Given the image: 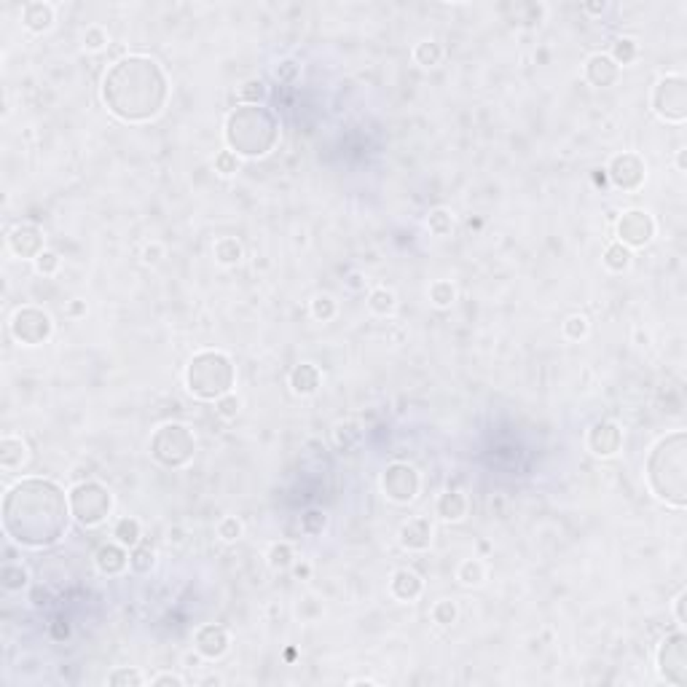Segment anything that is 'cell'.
I'll return each mask as SVG.
<instances>
[{
  "label": "cell",
  "instance_id": "cell-3",
  "mask_svg": "<svg viewBox=\"0 0 687 687\" xmlns=\"http://www.w3.org/2000/svg\"><path fill=\"white\" fill-rule=\"evenodd\" d=\"M647 481L653 494L674 505L685 508L687 502V435L677 430L655 443L647 459Z\"/></svg>",
  "mask_w": 687,
  "mask_h": 687
},
{
  "label": "cell",
  "instance_id": "cell-21",
  "mask_svg": "<svg viewBox=\"0 0 687 687\" xmlns=\"http://www.w3.org/2000/svg\"><path fill=\"white\" fill-rule=\"evenodd\" d=\"M392 593L400 601H414L421 593V577L411 569H400L392 577Z\"/></svg>",
  "mask_w": 687,
  "mask_h": 687
},
{
  "label": "cell",
  "instance_id": "cell-14",
  "mask_svg": "<svg viewBox=\"0 0 687 687\" xmlns=\"http://www.w3.org/2000/svg\"><path fill=\"white\" fill-rule=\"evenodd\" d=\"M8 245L11 250L19 255V258H38L43 252V231L38 226H30V223H22L11 231L8 237Z\"/></svg>",
  "mask_w": 687,
  "mask_h": 687
},
{
  "label": "cell",
  "instance_id": "cell-23",
  "mask_svg": "<svg viewBox=\"0 0 687 687\" xmlns=\"http://www.w3.org/2000/svg\"><path fill=\"white\" fill-rule=\"evenodd\" d=\"M467 513V499L462 491H446L438 499V515L443 521H459Z\"/></svg>",
  "mask_w": 687,
  "mask_h": 687
},
{
  "label": "cell",
  "instance_id": "cell-42",
  "mask_svg": "<svg viewBox=\"0 0 687 687\" xmlns=\"http://www.w3.org/2000/svg\"><path fill=\"white\" fill-rule=\"evenodd\" d=\"M315 317H319V319H330L333 317V312H336V306H333V301L328 298V295H319V298H315Z\"/></svg>",
  "mask_w": 687,
  "mask_h": 687
},
{
  "label": "cell",
  "instance_id": "cell-8",
  "mask_svg": "<svg viewBox=\"0 0 687 687\" xmlns=\"http://www.w3.org/2000/svg\"><path fill=\"white\" fill-rule=\"evenodd\" d=\"M653 108L666 121H685L687 116V81L682 75H666L653 92Z\"/></svg>",
  "mask_w": 687,
  "mask_h": 687
},
{
  "label": "cell",
  "instance_id": "cell-13",
  "mask_svg": "<svg viewBox=\"0 0 687 687\" xmlns=\"http://www.w3.org/2000/svg\"><path fill=\"white\" fill-rule=\"evenodd\" d=\"M644 161L639 159L637 153H620L615 156L613 164H610V177L617 188L623 191H637L639 186L644 183Z\"/></svg>",
  "mask_w": 687,
  "mask_h": 687
},
{
  "label": "cell",
  "instance_id": "cell-36",
  "mask_svg": "<svg viewBox=\"0 0 687 687\" xmlns=\"http://www.w3.org/2000/svg\"><path fill=\"white\" fill-rule=\"evenodd\" d=\"M430 298H432L438 306H448V303L454 301V288H451V282H435V285L430 288Z\"/></svg>",
  "mask_w": 687,
  "mask_h": 687
},
{
  "label": "cell",
  "instance_id": "cell-47",
  "mask_svg": "<svg viewBox=\"0 0 687 687\" xmlns=\"http://www.w3.org/2000/svg\"><path fill=\"white\" fill-rule=\"evenodd\" d=\"M218 406H221V414L223 417H237V411H239V400L237 397H231V392L221 397L218 400Z\"/></svg>",
  "mask_w": 687,
  "mask_h": 687
},
{
  "label": "cell",
  "instance_id": "cell-49",
  "mask_svg": "<svg viewBox=\"0 0 687 687\" xmlns=\"http://www.w3.org/2000/svg\"><path fill=\"white\" fill-rule=\"evenodd\" d=\"M685 596H687L685 590L677 596V620H679V623H685Z\"/></svg>",
  "mask_w": 687,
  "mask_h": 687
},
{
  "label": "cell",
  "instance_id": "cell-2",
  "mask_svg": "<svg viewBox=\"0 0 687 687\" xmlns=\"http://www.w3.org/2000/svg\"><path fill=\"white\" fill-rule=\"evenodd\" d=\"M170 97V83L161 65L150 57H123L102 81V99L108 110L129 123L156 119Z\"/></svg>",
  "mask_w": 687,
  "mask_h": 687
},
{
  "label": "cell",
  "instance_id": "cell-18",
  "mask_svg": "<svg viewBox=\"0 0 687 687\" xmlns=\"http://www.w3.org/2000/svg\"><path fill=\"white\" fill-rule=\"evenodd\" d=\"M617 73H620V68L613 62V57H604V54L590 57L588 65H586V78L593 86H610L617 81Z\"/></svg>",
  "mask_w": 687,
  "mask_h": 687
},
{
  "label": "cell",
  "instance_id": "cell-35",
  "mask_svg": "<svg viewBox=\"0 0 687 687\" xmlns=\"http://www.w3.org/2000/svg\"><path fill=\"white\" fill-rule=\"evenodd\" d=\"M459 580L467 583V586H478L484 580V566L481 561H465L459 566Z\"/></svg>",
  "mask_w": 687,
  "mask_h": 687
},
{
  "label": "cell",
  "instance_id": "cell-9",
  "mask_svg": "<svg viewBox=\"0 0 687 687\" xmlns=\"http://www.w3.org/2000/svg\"><path fill=\"white\" fill-rule=\"evenodd\" d=\"M658 668H661L663 679L671 685L687 682V644L682 631L663 639L661 650H658Z\"/></svg>",
  "mask_w": 687,
  "mask_h": 687
},
{
  "label": "cell",
  "instance_id": "cell-27",
  "mask_svg": "<svg viewBox=\"0 0 687 687\" xmlns=\"http://www.w3.org/2000/svg\"><path fill=\"white\" fill-rule=\"evenodd\" d=\"M116 537H119L121 545H129V548L140 545V524L135 518H121L116 524Z\"/></svg>",
  "mask_w": 687,
  "mask_h": 687
},
{
  "label": "cell",
  "instance_id": "cell-34",
  "mask_svg": "<svg viewBox=\"0 0 687 687\" xmlns=\"http://www.w3.org/2000/svg\"><path fill=\"white\" fill-rule=\"evenodd\" d=\"M427 226H430V231H432V234L443 237V234H448V231H451L454 221H451V215H448L446 210H435V212H430V221H427Z\"/></svg>",
  "mask_w": 687,
  "mask_h": 687
},
{
  "label": "cell",
  "instance_id": "cell-37",
  "mask_svg": "<svg viewBox=\"0 0 687 687\" xmlns=\"http://www.w3.org/2000/svg\"><path fill=\"white\" fill-rule=\"evenodd\" d=\"M108 682L110 685H143V677L137 671H132V668H119V671H113L108 677Z\"/></svg>",
  "mask_w": 687,
  "mask_h": 687
},
{
  "label": "cell",
  "instance_id": "cell-28",
  "mask_svg": "<svg viewBox=\"0 0 687 687\" xmlns=\"http://www.w3.org/2000/svg\"><path fill=\"white\" fill-rule=\"evenodd\" d=\"M414 57H417L419 65H424V68H435V65L441 62L443 51L435 41H421V43L417 46V51H414Z\"/></svg>",
  "mask_w": 687,
  "mask_h": 687
},
{
  "label": "cell",
  "instance_id": "cell-40",
  "mask_svg": "<svg viewBox=\"0 0 687 687\" xmlns=\"http://www.w3.org/2000/svg\"><path fill=\"white\" fill-rule=\"evenodd\" d=\"M290 559H293V550H290V545H274L269 553V561L271 566H288L290 564Z\"/></svg>",
  "mask_w": 687,
  "mask_h": 687
},
{
  "label": "cell",
  "instance_id": "cell-39",
  "mask_svg": "<svg viewBox=\"0 0 687 687\" xmlns=\"http://www.w3.org/2000/svg\"><path fill=\"white\" fill-rule=\"evenodd\" d=\"M564 333L569 339H583L588 333V319L586 317H569L564 325Z\"/></svg>",
  "mask_w": 687,
  "mask_h": 687
},
{
  "label": "cell",
  "instance_id": "cell-10",
  "mask_svg": "<svg viewBox=\"0 0 687 687\" xmlns=\"http://www.w3.org/2000/svg\"><path fill=\"white\" fill-rule=\"evenodd\" d=\"M11 330H14L17 341L27 344V346H38L51 336V317L35 306H27L14 315Z\"/></svg>",
  "mask_w": 687,
  "mask_h": 687
},
{
  "label": "cell",
  "instance_id": "cell-38",
  "mask_svg": "<svg viewBox=\"0 0 687 687\" xmlns=\"http://www.w3.org/2000/svg\"><path fill=\"white\" fill-rule=\"evenodd\" d=\"M432 617H435V623H441V626H451V623L457 620V607H454L451 601H441V604H435Z\"/></svg>",
  "mask_w": 687,
  "mask_h": 687
},
{
  "label": "cell",
  "instance_id": "cell-33",
  "mask_svg": "<svg viewBox=\"0 0 687 687\" xmlns=\"http://www.w3.org/2000/svg\"><path fill=\"white\" fill-rule=\"evenodd\" d=\"M239 97L245 99V105H258V99L266 97V86H263V81H245L242 83V89H239Z\"/></svg>",
  "mask_w": 687,
  "mask_h": 687
},
{
  "label": "cell",
  "instance_id": "cell-7",
  "mask_svg": "<svg viewBox=\"0 0 687 687\" xmlns=\"http://www.w3.org/2000/svg\"><path fill=\"white\" fill-rule=\"evenodd\" d=\"M113 508V499L108 489L102 484H94V481H86V484H78L73 491H70V510H73V518L83 526H97L102 524L108 513Z\"/></svg>",
  "mask_w": 687,
  "mask_h": 687
},
{
  "label": "cell",
  "instance_id": "cell-19",
  "mask_svg": "<svg viewBox=\"0 0 687 687\" xmlns=\"http://www.w3.org/2000/svg\"><path fill=\"white\" fill-rule=\"evenodd\" d=\"M94 564H97V569L102 575H119L129 564V556L123 553V548H119V545H102L97 553H94Z\"/></svg>",
  "mask_w": 687,
  "mask_h": 687
},
{
  "label": "cell",
  "instance_id": "cell-15",
  "mask_svg": "<svg viewBox=\"0 0 687 687\" xmlns=\"http://www.w3.org/2000/svg\"><path fill=\"white\" fill-rule=\"evenodd\" d=\"M623 443V432L613 421H599L588 432V446L596 457H613Z\"/></svg>",
  "mask_w": 687,
  "mask_h": 687
},
{
  "label": "cell",
  "instance_id": "cell-20",
  "mask_svg": "<svg viewBox=\"0 0 687 687\" xmlns=\"http://www.w3.org/2000/svg\"><path fill=\"white\" fill-rule=\"evenodd\" d=\"M22 22L32 32H43L54 22V8L49 3H27L25 11H22Z\"/></svg>",
  "mask_w": 687,
  "mask_h": 687
},
{
  "label": "cell",
  "instance_id": "cell-41",
  "mask_svg": "<svg viewBox=\"0 0 687 687\" xmlns=\"http://www.w3.org/2000/svg\"><path fill=\"white\" fill-rule=\"evenodd\" d=\"M218 532H221L223 540H237V537L242 535V524H239L237 518H223Z\"/></svg>",
  "mask_w": 687,
  "mask_h": 687
},
{
  "label": "cell",
  "instance_id": "cell-31",
  "mask_svg": "<svg viewBox=\"0 0 687 687\" xmlns=\"http://www.w3.org/2000/svg\"><path fill=\"white\" fill-rule=\"evenodd\" d=\"M370 309L376 312V315H390L395 309V293L392 290H376V293H370Z\"/></svg>",
  "mask_w": 687,
  "mask_h": 687
},
{
  "label": "cell",
  "instance_id": "cell-17",
  "mask_svg": "<svg viewBox=\"0 0 687 687\" xmlns=\"http://www.w3.org/2000/svg\"><path fill=\"white\" fill-rule=\"evenodd\" d=\"M400 542L408 550H427L432 542V526L427 518H414L400 529Z\"/></svg>",
  "mask_w": 687,
  "mask_h": 687
},
{
  "label": "cell",
  "instance_id": "cell-1",
  "mask_svg": "<svg viewBox=\"0 0 687 687\" xmlns=\"http://www.w3.org/2000/svg\"><path fill=\"white\" fill-rule=\"evenodd\" d=\"M70 497L46 478H25L3 499L6 535L25 548H49L68 532Z\"/></svg>",
  "mask_w": 687,
  "mask_h": 687
},
{
  "label": "cell",
  "instance_id": "cell-22",
  "mask_svg": "<svg viewBox=\"0 0 687 687\" xmlns=\"http://www.w3.org/2000/svg\"><path fill=\"white\" fill-rule=\"evenodd\" d=\"M27 462V446L22 438H3L0 441V465L6 470H17Z\"/></svg>",
  "mask_w": 687,
  "mask_h": 687
},
{
  "label": "cell",
  "instance_id": "cell-16",
  "mask_svg": "<svg viewBox=\"0 0 687 687\" xmlns=\"http://www.w3.org/2000/svg\"><path fill=\"white\" fill-rule=\"evenodd\" d=\"M228 644H231V639H228V631H226L223 626H215V623H210V626L199 628V634H197V650L201 653V655H204V658H210V661L221 658V655H226Z\"/></svg>",
  "mask_w": 687,
  "mask_h": 687
},
{
  "label": "cell",
  "instance_id": "cell-4",
  "mask_svg": "<svg viewBox=\"0 0 687 687\" xmlns=\"http://www.w3.org/2000/svg\"><path fill=\"white\" fill-rule=\"evenodd\" d=\"M226 143L237 156L261 159L279 143V119L263 105H239L226 121Z\"/></svg>",
  "mask_w": 687,
  "mask_h": 687
},
{
  "label": "cell",
  "instance_id": "cell-24",
  "mask_svg": "<svg viewBox=\"0 0 687 687\" xmlns=\"http://www.w3.org/2000/svg\"><path fill=\"white\" fill-rule=\"evenodd\" d=\"M290 384L298 395H312L319 387V370L309 363L295 366V370L290 373Z\"/></svg>",
  "mask_w": 687,
  "mask_h": 687
},
{
  "label": "cell",
  "instance_id": "cell-29",
  "mask_svg": "<svg viewBox=\"0 0 687 687\" xmlns=\"http://www.w3.org/2000/svg\"><path fill=\"white\" fill-rule=\"evenodd\" d=\"M129 566H132L135 572H148V569L153 566V548L146 545V542L135 545L132 553H129Z\"/></svg>",
  "mask_w": 687,
  "mask_h": 687
},
{
  "label": "cell",
  "instance_id": "cell-25",
  "mask_svg": "<svg viewBox=\"0 0 687 687\" xmlns=\"http://www.w3.org/2000/svg\"><path fill=\"white\" fill-rule=\"evenodd\" d=\"M604 263H607V269H613V271H626L631 266V250L617 242V245H613L607 250Z\"/></svg>",
  "mask_w": 687,
  "mask_h": 687
},
{
  "label": "cell",
  "instance_id": "cell-43",
  "mask_svg": "<svg viewBox=\"0 0 687 687\" xmlns=\"http://www.w3.org/2000/svg\"><path fill=\"white\" fill-rule=\"evenodd\" d=\"M35 263H38V271L41 274H51V271H57V266H59V258L54 255V252H41L38 258H35Z\"/></svg>",
  "mask_w": 687,
  "mask_h": 687
},
{
  "label": "cell",
  "instance_id": "cell-32",
  "mask_svg": "<svg viewBox=\"0 0 687 687\" xmlns=\"http://www.w3.org/2000/svg\"><path fill=\"white\" fill-rule=\"evenodd\" d=\"M25 583H27V572L22 566H17V564L3 566V586H6V588L17 590V588H22Z\"/></svg>",
  "mask_w": 687,
  "mask_h": 687
},
{
  "label": "cell",
  "instance_id": "cell-6",
  "mask_svg": "<svg viewBox=\"0 0 687 687\" xmlns=\"http://www.w3.org/2000/svg\"><path fill=\"white\" fill-rule=\"evenodd\" d=\"M197 441L186 424H164L150 438V454L164 467H183L191 462Z\"/></svg>",
  "mask_w": 687,
  "mask_h": 687
},
{
  "label": "cell",
  "instance_id": "cell-45",
  "mask_svg": "<svg viewBox=\"0 0 687 687\" xmlns=\"http://www.w3.org/2000/svg\"><path fill=\"white\" fill-rule=\"evenodd\" d=\"M215 164H218V170H221L223 175H234V172H237V167H239V161H237V153H231V150L221 153Z\"/></svg>",
  "mask_w": 687,
  "mask_h": 687
},
{
  "label": "cell",
  "instance_id": "cell-30",
  "mask_svg": "<svg viewBox=\"0 0 687 687\" xmlns=\"http://www.w3.org/2000/svg\"><path fill=\"white\" fill-rule=\"evenodd\" d=\"M639 54V46L637 41H631V38H620L617 43H615L613 49V62L620 68V65H628V62H634Z\"/></svg>",
  "mask_w": 687,
  "mask_h": 687
},
{
  "label": "cell",
  "instance_id": "cell-11",
  "mask_svg": "<svg viewBox=\"0 0 687 687\" xmlns=\"http://www.w3.org/2000/svg\"><path fill=\"white\" fill-rule=\"evenodd\" d=\"M381 486H384V494L392 502H411V499H417L419 494V472L411 465L395 462V465L384 470Z\"/></svg>",
  "mask_w": 687,
  "mask_h": 687
},
{
  "label": "cell",
  "instance_id": "cell-26",
  "mask_svg": "<svg viewBox=\"0 0 687 687\" xmlns=\"http://www.w3.org/2000/svg\"><path fill=\"white\" fill-rule=\"evenodd\" d=\"M215 258L221 261V263H237L239 258H242V247L237 239H231V237H223L215 242Z\"/></svg>",
  "mask_w": 687,
  "mask_h": 687
},
{
  "label": "cell",
  "instance_id": "cell-48",
  "mask_svg": "<svg viewBox=\"0 0 687 687\" xmlns=\"http://www.w3.org/2000/svg\"><path fill=\"white\" fill-rule=\"evenodd\" d=\"M153 685H183V679L177 677V674H161V677H156L153 679Z\"/></svg>",
  "mask_w": 687,
  "mask_h": 687
},
{
  "label": "cell",
  "instance_id": "cell-44",
  "mask_svg": "<svg viewBox=\"0 0 687 687\" xmlns=\"http://www.w3.org/2000/svg\"><path fill=\"white\" fill-rule=\"evenodd\" d=\"M83 41H86V46H89V49H102V46L108 43V35H105L99 27H89V30H86V35H83Z\"/></svg>",
  "mask_w": 687,
  "mask_h": 687
},
{
  "label": "cell",
  "instance_id": "cell-12",
  "mask_svg": "<svg viewBox=\"0 0 687 687\" xmlns=\"http://www.w3.org/2000/svg\"><path fill=\"white\" fill-rule=\"evenodd\" d=\"M655 234V221L644 210H631L617 223V237L620 245L626 247H644Z\"/></svg>",
  "mask_w": 687,
  "mask_h": 687
},
{
  "label": "cell",
  "instance_id": "cell-5",
  "mask_svg": "<svg viewBox=\"0 0 687 687\" xmlns=\"http://www.w3.org/2000/svg\"><path fill=\"white\" fill-rule=\"evenodd\" d=\"M186 381L191 395L201 400H221L234 387V363L223 352H199L188 366Z\"/></svg>",
  "mask_w": 687,
  "mask_h": 687
},
{
  "label": "cell",
  "instance_id": "cell-46",
  "mask_svg": "<svg viewBox=\"0 0 687 687\" xmlns=\"http://www.w3.org/2000/svg\"><path fill=\"white\" fill-rule=\"evenodd\" d=\"M322 526H325V515L322 513L312 510V513L303 515V529H306L309 535H317V532H322Z\"/></svg>",
  "mask_w": 687,
  "mask_h": 687
}]
</instances>
